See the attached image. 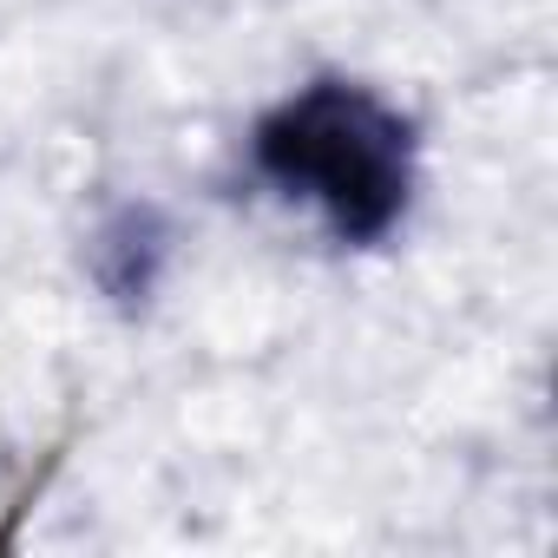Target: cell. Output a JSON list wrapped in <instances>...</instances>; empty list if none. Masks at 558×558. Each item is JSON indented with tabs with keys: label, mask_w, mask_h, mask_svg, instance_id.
Segmentation results:
<instances>
[{
	"label": "cell",
	"mask_w": 558,
	"mask_h": 558,
	"mask_svg": "<svg viewBox=\"0 0 558 558\" xmlns=\"http://www.w3.org/2000/svg\"><path fill=\"white\" fill-rule=\"evenodd\" d=\"M250 165L355 250L381 243L408 217L421 178L414 125L355 80H310L276 99L250 132Z\"/></svg>",
	"instance_id": "6da1fadb"
}]
</instances>
